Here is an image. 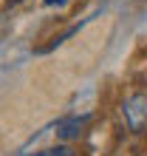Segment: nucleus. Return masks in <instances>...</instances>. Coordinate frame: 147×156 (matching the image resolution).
I'll return each instance as SVG.
<instances>
[{
  "instance_id": "obj_1",
  "label": "nucleus",
  "mask_w": 147,
  "mask_h": 156,
  "mask_svg": "<svg viewBox=\"0 0 147 156\" xmlns=\"http://www.w3.org/2000/svg\"><path fill=\"white\" fill-rule=\"evenodd\" d=\"M122 119L127 125V131L142 133V128L147 125V94H130L122 102Z\"/></svg>"
},
{
  "instance_id": "obj_3",
  "label": "nucleus",
  "mask_w": 147,
  "mask_h": 156,
  "mask_svg": "<svg viewBox=\"0 0 147 156\" xmlns=\"http://www.w3.org/2000/svg\"><path fill=\"white\" fill-rule=\"evenodd\" d=\"M34 156H68V148H45V151L34 153Z\"/></svg>"
},
{
  "instance_id": "obj_2",
  "label": "nucleus",
  "mask_w": 147,
  "mask_h": 156,
  "mask_svg": "<svg viewBox=\"0 0 147 156\" xmlns=\"http://www.w3.org/2000/svg\"><path fill=\"white\" fill-rule=\"evenodd\" d=\"M91 122V114H82V116H68V119H60L57 122V139L62 142H71V139H79L82 136V128Z\"/></svg>"
}]
</instances>
